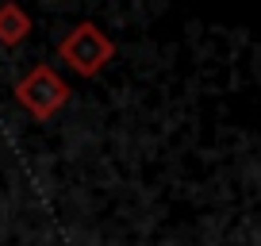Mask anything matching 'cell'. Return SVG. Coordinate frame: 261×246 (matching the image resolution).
<instances>
[{"label": "cell", "instance_id": "1", "mask_svg": "<svg viewBox=\"0 0 261 246\" xmlns=\"http://www.w3.org/2000/svg\"><path fill=\"white\" fill-rule=\"evenodd\" d=\"M23 27H27V19L23 16H16V8H4L0 12V39H19L23 35Z\"/></svg>", "mask_w": 261, "mask_h": 246}]
</instances>
